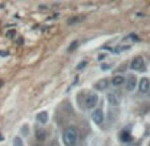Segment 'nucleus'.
Returning <instances> with one entry per match:
<instances>
[{
    "instance_id": "1",
    "label": "nucleus",
    "mask_w": 150,
    "mask_h": 146,
    "mask_svg": "<svg viewBox=\"0 0 150 146\" xmlns=\"http://www.w3.org/2000/svg\"><path fill=\"white\" fill-rule=\"evenodd\" d=\"M79 141V130L74 126H69L62 132V142L65 146H76Z\"/></svg>"
},
{
    "instance_id": "2",
    "label": "nucleus",
    "mask_w": 150,
    "mask_h": 146,
    "mask_svg": "<svg viewBox=\"0 0 150 146\" xmlns=\"http://www.w3.org/2000/svg\"><path fill=\"white\" fill-rule=\"evenodd\" d=\"M98 102V94L97 93H89L85 99V108L86 109H93Z\"/></svg>"
},
{
    "instance_id": "3",
    "label": "nucleus",
    "mask_w": 150,
    "mask_h": 146,
    "mask_svg": "<svg viewBox=\"0 0 150 146\" xmlns=\"http://www.w3.org/2000/svg\"><path fill=\"white\" fill-rule=\"evenodd\" d=\"M130 68L133 70H145V61L141 56H137L132 60V64H130Z\"/></svg>"
},
{
    "instance_id": "4",
    "label": "nucleus",
    "mask_w": 150,
    "mask_h": 146,
    "mask_svg": "<svg viewBox=\"0 0 150 146\" xmlns=\"http://www.w3.org/2000/svg\"><path fill=\"white\" fill-rule=\"evenodd\" d=\"M137 85H138L139 93H142V94L150 92V80L147 79V77H142V79L139 80V84H137Z\"/></svg>"
},
{
    "instance_id": "5",
    "label": "nucleus",
    "mask_w": 150,
    "mask_h": 146,
    "mask_svg": "<svg viewBox=\"0 0 150 146\" xmlns=\"http://www.w3.org/2000/svg\"><path fill=\"white\" fill-rule=\"evenodd\" d=\"M92 120H93V122L96 125H101L102 122H104V120H105V116H104V112H102V109L94 110V112L92 113Z\"/></svg>"
},
{
    "instance_id": "6",
    "label": "nucleus",
    "mask_w": 150,
    "mask_h": 146,
    "mask_svg": "<svg viewBox=\"0 0 150 146\" xmlns=\"http://www.w3.org/2000/svg\"><path fill=\"white\" fill-rule=\"evenodd\" d=\"M108 85H109V80L108 79H101V80H98L97 82H94V89L97 90V92H102V90H105L106 88H108Z\"/></svg>"
},
{
    "instance_id": "7",
    "label": "nucleus",
    "mask_w": 150,
    "mask_h": 146,
    "mask_svg": "<svg viewBox=\"0 0 150 146\" xmlns=\"http://www.w3.org/2000/svg\"><path fill=\"white\" fill-rule=\"evenodd\" d=\"M136 86H137V77L134 74H130L126 80V89L129 92H132V90L136 89Z\"/></svg>"
},
{
    "instance_id": "8",
    "label": "nucleus",
    "mask_w": 150,
    "mask_h": 146,
    "mask_svg": "<svg viewBox=\"0 0 150 146\" xmlns=\"http://www.w3.org/2000/svg\"><path fill=\"white\" fill-rule=\"evenodd\" d=\"M106 100H108V102H109V105H110V106H118V104H120L118 97H117L114 93H108Z\"/></svg>"
},
{
    "instance_id": "9",
    "label": "nucleus",
    "mask_w": 150,
    "mask_h": 146,
    "mask_svg": "<svg viewBox=\"0 0 150 146\" xmlns=\"http://www.w3.org/2000/svg\"><path fill=\"white\" fill-rule=\"evenodd\" d=\"M125 82V79L122 74H117V76H114L113 79H112V84H113V86H120V85H122Z\"/></svg>"
},
{
    "instance_id": "10",
    "label": "nucleus",
    "mask_w": 150,
    "mask_h": 146,
    "mask_svg": "<svg viewBox=\"0 0 150 146\" xmlns=\"http://www.w3.org/2000/svg\"><path fill=\"white\" fill-rule=\"evenodd\" d=\"M37 121H39L40 124H47V122H48V113L47 112H40L39 114H37Z\"/></svg>"
},
{
    "instance_id": "11",
    "label": "nucleus",
    "mask_w": 150,
    "mask_h": 146,
    "mask_svg": "<svg viewBox=\"0 0 150 146\" xmlns=\"http://www.w3.org/2000/svg\"><path fill=\"white\" fill-rule=\"evenodd\" d=\"M45 137H47V133L44 129H41V128H39V129H36V138L39 141H45Z\"/></svg>"
},
{
    "instance_id": "12",
    "label": "nucleus",
    "mask_w": 150,
    "mask_h": 146,
    "mask_svg": "<svg viewBox=\"0 0 150 146\" xmlns=\"http://www.w3.org/2000/svg\"><path fill=\"white\" fill-rule=\"evenodd\" d=\"M120 140L122 141V142H130L132 141V135L129 132H122L121 134H120Z\"/></svg>"
},
{
    "instance_id": "13",
    "label": "nucleus",
    "mask_w": 150,
    "mask_h": 146,
    "mask_svg": "<svg viewBox=\"0 0 150 146\" xmlns=\"http://www.w3.org/2000/svg\"><path fill=\"white\" fill-rule=\"evenodd\" d=\"M84 19V16H76V17H72V19H69L68 24L69 26H72V24H74V23H80V20Z\"/></svg>"
},
{
    "instance_id": "14",
    "label": "nucleus",
    "mask_w": 150,
    "mask_h": 146,
    "mask_svg": "<svg viewBox=\"0 0 150 146\" xmlns=\"http://www.w3.org/2000/svg\"><path fill=\"white\" fill-rule=\"evenodd\" d=\"M13 146H24L23 140H21L20 137H15V140H13Z\"/></svg>"
},
{
    "instance_id": "15",
    "label": "nucleus",
    "mask_w": 150,
    "mask_h": 146,
    "mask_svg": "<svg viewBox=\"0 0 150 146\" xmlns=\"http://www.w3.org/2000/svg\"><path fill=\"white\" fill-rule=\"evenodd\" d=\"M77 45H79V44H77V41H73V43H72L71 47L68 48V52H72V51L74 49V48H77Z\"/></svg>"
},
{
    "instance_id": "16",
    "label": "nucleus",
    "mask_w": 150,
    "mask_h": 146,
    "mask_svg": "<svg viewBox=\"0 0 150 146\" xmlns=\"http://www.w3.org/2000/svg\"><path fill=\"white\" fill-rule=\"evenodd\" d=\"M125 49H129V47H120V48H116V53H120L121 51H125Z\"/></svg>"
},
{
    "instance_id": "17",
    "label": "nucleus",
    "mask_w": 150,
    "mask_h": 146,
    "mask_svg": "<svg viewBox=\"0 0 150 146\" xmlns=\"http://www.w3.org/2000/svg\"><path fill=\"white\" fill-rule=\"evenodd\" d=\"M85 65H86V61H81V62H80V65H79V67H77V69H82V68H84L85 67Z\"/></svg>"
},
{
    "instance_id": "18",
    "label": "nucleus",
    "mask_w": 150,
    "mask_h": 146,
    "mask_svg": "<svg viewBox=\"0 0 150 146\" xmlns=\"http://www.w3.org/2000/svg\"><path fill=\"white\" fill-rule=\"evenodd\" d=\"M15 36V31H9V33H8V37H13Z\"/></svg>"
},
{
    "instance_id": "19",
    "label": "nucleus",
    "mask_w": 150,
    "mask_h": 146,
    "mask_svg": "<svg viewBox=\"0 0 150 146\" xmlns=\"http://www.w3.org/2000/svg\"><path fill=\"white\" fill-rule=\"evenodd\" d=\"M102 69H109V68H110V65H102Z\"/></svg>"
},
{
    "instance_id": "20",
    "label": "nucleus",
    "mask_w": 150,
    "mask_h": 146,
    "mask_svg": "<svg viewBox=\"0 0 150 146\" xmlns=\"http://www.w3.org/2000/svg\"><path fill=\"white\" fill-rule=\"evenodd\" d=\"M7 55H8L7 52H1V51H0V56H7Z\"/></svg>"
},
{
    "instance_id": "21",
    "label": "nucleus",
    "mask_w": 150,
    "mask_h": 146,
    "mask_svg": "<svg viewBox=\"0 0 150 146\" xmlns=\"http://www.w3.org/2000/svg\"><path fill=\"white\" fill-rule=\"evenodd\" d=\"M3 86V81H1V80H0V88Z\"/></svg>"
},
{
    "instance_id": "22",
    "label": "nucleus",
    "mask_w": 150,
    "mask_h": 146,
    "mask_svg": "<svg viewBox=\"0 0 150 146\" xmlns=\"http://www.w3.org/2000/svg\"><path fill=\"white\" fill-rule=\"evenodd\" d=\"M4 138H3V135H0V141H3Z\"/></svg>"
},
{
    "instance_id": "23",
    "label": "nucleus",
    "mask_w": 150,
    "mask_h": 146,
    "mask_svg": "<svg viewBox=\"0 0 150 146\" xmlns=\"http://www.w3.org/2000/svg\"><path fill=\"white\" fill-rule=\"evenodd\" d=\"M149 146H150V143H149Z\"/></svg>"
}]
</instances>
